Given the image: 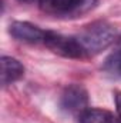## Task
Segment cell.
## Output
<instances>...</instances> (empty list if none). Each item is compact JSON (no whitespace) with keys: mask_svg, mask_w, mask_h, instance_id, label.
Returning <instances> with one entry per match:
<instances>
[{"mask_svg":"<svg viewBox=\"0 0 121 123\" xmlns=\"http://www.w3.org/2000/svg\"><path fill=\"white\" fill-rule=\"evenodd\" d=\"M76 39L80 43L87 59L101 53L104 49L113 44L117 39V30L110 23L98 20L86 26L78 34H76Z\"/></svg>","mask_w":121,"mask_h":123,"instance_id":"1","label":"cell"},{"mask_svg":"<svg viewBox=\"0 0 121 123\" xmlns=\"http://www.w3.org/2000/svg\"><path fill=\"white\" fill-rule=\"evenodd\" d=\"M38 7L46 14L59 19H77L90 13L98 0H37Z\"/></svg>","mask_w":121,"mask_h":123,"instance_id":"2","label":"cell"},{"mask_svg":"<svg viewBox=\"0 0 121 123\" xmlns=\"http://www.w3.org/2000/svg\"><path fill=\"white\" fill-rule=\"evenodd\" d=\"M47 49H50L53 53L59 55L66 59H86L84 52L77 42L76 36H64L61 33L53 30H47L44 43Z\"/></svg>","mask_w":121,"mask_h":123,"instance_id":"3","label":"cell"},{"mask_svg":"<svg viewBox=\"0 0 121 123\" xmlns=\"http://www.w3.org/2000/svg\"><path fill=\"white\" fill-rule=\"evenodd\" d=\"M60 107L63 112L80 116L88 109V93L81 85H70L64 89L60 97Z\"/></svg>","mask_w":121,"mask_h":123,"instance_id":"4","label":"cell"},{"mask_svg":"<svg viewBox=\"0 0 121 123\" xmlns=\"http://www.w3.org/2000/svg\"><path fill=\"white\" fill-rule=\"evenodd\" d=\"M9 31L16 40L30 44H43L47 34V30H43L29 22H13L9 27Z\"/></svg>","mask_w":121,"mask_h":123,"instance_id":"5","label":"cell"},{"mask_svg":"<svg viewBox=\"0 0 121 123\" xmlns=\"http://www.w3.org/2000/svg\"><path fill=\"white\" fill-rule=\"evenodd\" d=\"M24 76V66L14 57L3 56L1 57V83L9 86Z\"/></svg>","mask_w":121,"mask_h":123,"instance_id":"6","label":"cell"},{"mask_svg":"<svg viewBox=\"0 0 121 123\" xmlns=\"http://www.w3.org/2000/svg\"><path fill=\"white\" fill-rule=\"evenodd\" d=\"M80 123H121V117L104 109H87L78 116Z\"/></svg>","mask_w":121,"mask_h":123,"instance_id":"7","label":"cell"},{"mask_svg":"<svg viewBox=\"0 0 121 123\" xmlns=\"http://www.w3.org/2000/svg\"><path fill=\"white\" fill-rule=\"evenodd\" d=\"M114 100H116V107H117V113L121 117V92L116 90L114 92Z\"/></svg>","mask_w":121,"mask_h":123,"instance_id":"8","label":"cell"},{"mask_svg":"<svg viewBox=\"0 0 121 123\" xmlns=\"http://www.w3.org/2000/svg\"><path fill=\"white\" fill-rule=\"evenodd\" d=\"M116 49H117V50H120V52H121V37L118 39V40H117V47H116Z\"/></svg>","mask_w":121,"mask_h":123,"instance_id":"9","label":"cell"},{"mask_svg":"<svg viewBox=\"0 0 121 123\" xmlns=\"http://www.w3.org/2000/svg\"><path fill=\"white\" fill-rule=\"evenodd\" d=\"M19 1H22V3H33L34 0H19Z\"/></svg>","mask_w":121,"mask_h":123,"instance_id":"10","label":"cell"}]
</instances>
